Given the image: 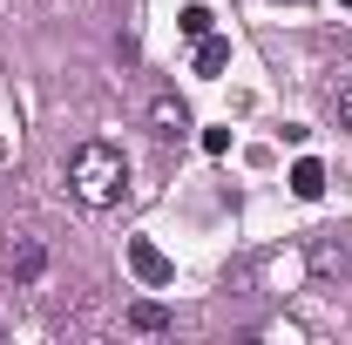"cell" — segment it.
<instances>
[{
    "label": "cell",
    "mask_w": 352,
    "mask_h": 345,
    "mask_svg": "<svg viewBox=\"0 0 352 345\" xmlns=\"http://www.w3.org/2000/svg\"><path fill=\"white\" fill-rule=\"evenodd\" d=\"M68 190L82 197L88 210L122 203V190H129V156H122L116 142H82V149L68 156Z\"/></svg>",
    "instance_id": "obj_1"
},
{
    "label": "cell",
    "mask_w": 352,
    "mask_h": 345,
    "mask_svg": "<svg viewBox=\"0 0 352 345\" xmlns=\"http://www.w3.org/2000/svg\"><path fill=\"white\" fill-rule=\"evenodd\" d=\"M0 271H7L14 285H34V278L47 271V244H41V237H28V230H14V237L0 244Z\"/></svg>",
    "instance_id": "obj_2"
},
{
    "label": "cell",
    "mask_w": 352,
    "mask_h": 345,
    "mask_svg": "<svg viewBox=\"0 0 352 345\" xmlns=\"http://www.w3.org/2000/svg\"><path fill=\"white\" fill-rule=\"evenodd\" d=\"M305 264H311V278H318V285H339V278L352 271V258H346V237H311Z\"/></svg>",
    "instance_id": "obj_3"
},
{
    "label": "cell",
    "mask_w": 352,
    "mask_h": 345,
    "mask_svg": "<svg viewBox=\"0 0 352 345\" xmlns=\"http://www.w3.org/2000/svg\"><path fill=\"white\" fill-rule=\"evenodd\" d=\"M129 271H135V278H142V285H149V291H163V285H170V278H176V264L163 258V251H156L149 237H129Z\"/></svg>",
    "instance_id": "obj_4"
},
{
    "label": "cell",
    "mask_w": 352,
    "mask_h": 345,
    "mask_svg": "<svg viewBox=\"0 0 352 345\" xmlns=\"http://www.w3.org/2000/svg\"><path fill=\"white\" fill-rule=\"evenodd\" d=\"M149 129L163 135V142L190 135V109H183V95H156V102H149Z\"/></svg>",
    "instance_id": "obj_5"
},
{
    "label": "cell",
    "mask_w": 352,
    "mask_h": 345,
    "mask_svg": "<svg viewBox=\"0 0 352 345\" xmlns=\"http://www.w3.org/2000/svg\"><path fill=\"white\" fill-rule=\"evenodd\" d=\"M292 197H325V170H318V163H311V156H298V163H292Z\"/></svg>",
    "instance_id": "obj_6"
},
{
    "label": "cell",
    "mask_w": 352,
    "mask_h": 345,
    "mask_svg": "<svg viewBox=\"0 0 352 345\" xmlns=\"http://www.w3.org/2000/svg\"><path fill=\"white\" fill-rule=\"evenodd\" d=\"M129 332H170V311H163L156 298H135L129 304Z\"/></svg>",
    "instance_id": "obj_7"
},
{
    "label": "cell",
    "mask_w": 352,
    "mask_h": 345,
    "mask_svg": "<svg viewBox=\"0 0 352 345\" xmlns=\"http://www.w3.org/2000/svg\"><path fill=\"white\" fill-rule=\"evenodd\" d=\"M223 68H230V41L204 34V41H197V75H223Z\"/></svg>",
    "instance_id": "obj_8"
},
{
    "label": "cell",
    "mask_w": 352,
    "mask_h": 345,
    "mask_svg": "<svg viewBox=\"0 0 352 345\" xmlns=\"http://www.w3.org/2000/svg\"><path fill=\"white\" fill-rule=\"evenodd\" d=\"M210 27H217V21H210V7H183V34H190V41H204Z\"/></svg>",
    "instance_id": "obj_9"
},
{
    "label": "cell",
    "mask_w": 352,
    "mask_h": 345,
    "mask_svg": "<svg viewBox=\"0 0 352 345\" xmlns=\"http://www.w3.org/2000/svg\"><path fill=\"white\" fill-rule=\"evenodd\" d=\"M332 109H339V129H352V75L339 82V95H332Z\"/></svg>",
    "instance_id": "obj_10"
},
{
    "label": "cell",
    "mask_w": 352,
    "mask_h": 345,
    "mask_svg": "<svg viewBox=\"0 0 352 345\" xmlns=\"http://www.w3.org/2000/svg\"><path fill=\"white\" fill-rule=\"evenodd\" d=\"M346 7H352V0H346Z\"/></svg>",
    "instance_id": "obj_11"
}]
</instances>
